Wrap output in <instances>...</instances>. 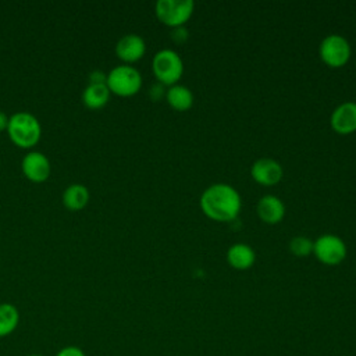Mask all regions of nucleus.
<instances>
[{
    "label": "nucleus",
    "mask_w": 356,
    "mask_h": 356,
    "mask_svg": "<svg viewBox=\"0 0 356 356\" xmlns=\"http://www.w3.org/2000/svg\"><path fill=\"white\" fill-rule=\"evenodd\" d=\"M346 245L342 238L335 234H321L313 241V253L325 264H337L346 256Z\"/></svg>",
    "instance_id": "7"
},
{
    "label": "nucleus",
    "mask_w": 356,
    "mask_h": 356,
    "mask_svg": "<svg viewBox=\"0 0 356 356\" xmlns=\"http://www.w3.org/2000/svg\"><path fill=\"white\" fill-rule=\"evenodd\" d=\"M165 99L168 104L179 111L188 110L193 104V93L192 90L181 83H174L167 88Z\"/></svg>",
    "instance_id": "16"
},
{
    "label": "nucleus",
    "mask_w": 356,
    "mask_h": 356,
    "mask_svg": "<svg viewBox=\"0 0 356 356\" xmlns=\"http://www.w3.org/2000/svg\"><path fill=\"white\" fill-rule=\"evenodd\" d=\"M106 79H107V75L100 70L92 71L89 74V83H106Z\"/></svg>",
    "instance_id": "22"
},
{
    "label": "nucleus",
    "mask_w": 356,
    "mask_h": 356,
    "mask_svg": "<svg viewBox=\"0 0 356 356\" xmlns=\"http://www.w3.org/2000/svg\"><path fill=\"white\" fill-rule=\"evenodd\" d=\"M19 323V312L11 303H0V338L15 331Z\"/></svg>",
    "instance_id": "17"
},
{
    "label": "nucleus",
    "mask_w": 356,
    "mask_h": 356,
    "mask_svg": "<svg viewBox=\"0 0 356 356\" xmlns=\"http://www.w3.org/2000/svg\"><path fill=\"white\" fill-rule=\"evenodd\" d=\"M289 250L298 257H305L313 253V241L306 235L292 236L289 241Z\"/></svg>",
    "instance_id": "18"
},
{
    "label": "nucleus",
    "mask_w": 356,
    "mask_h": 356,
    "mask_svg": "<svg viewBox=\"0 0 356 356\" xmlns=\"http://www.w3.org/2000/svg\"><path fill=\"white\" fill-rule=\"evenodd\" d=\"M193 7L192 0H157L156 15L163 24L174 28L184 25L191 18Z\"/></svg>",
    "instance_id": "5"
},
{
    "label": "nucleus",
    "mask_w": 356,
    "mask_h": 356,
    "mask_svg": "<svg viewBox=\"0 0 356 356\" xmlns=\"http://www.w3.org/2000/svg\"><path fill=\"white\" fill-rule=\"evenodd\" d=\"M89 189L82 184H72L63 192V204L71 211H79L89 203Z\"/></svg>",
    "instance_id": "14"
},
{
    "label": "nucleus",
    "mask_w": 356,
    "mask_h": 356,
    "mask_svg": "<svg viewBox=\"0 0 356 356\" xmlns=\"http://www.w3.org/2000/svg\"><path fill=\"white\" fill-rule=\"evenodd\" d=\"M106 85L111 93L118 96H132L142 88V75L135 67L121 64L107 74Z\"/></svg>",
    "instance_id": "3"
},
{
    "label": "nucleus",
    "mask_w": 356,
    "mask_h": 356,
    "mask_svg": "<svg viewBox=\"0 0 356 356\" xmlns=\"http://www.w3.org/2000/svg\"><path fill=\"white\" fill-rule=\"evenodd\" d=\"M203 213L217 221L234 220L242 207L239 192L229 184L217 182L207 186L200 196Z\"/></svg>",
    "instance_id": "1"
},
{
    "label": "nucleus",
    "mask_w": 356,
    "mask_h": 356,
    "mask_svg": "<svg viewBox=\"0 0 356 356\" xmlns=\"http://www.w3.org/2000/svg\"><path fill=\"white\" fill-rule=\"evenodd\" d=\"M188 36H189V33H188V29H186L185 25L174 26L172 31H171V39H172L175 43H178V44L185 43V42L188 40Z\"/></svg>",
    "instance_id": "19"
},
{
    "label": "nucleus",
    "mask_w": 356,
    "mask_h": 356,
    "mask_svg": "<svg viewBox=\"0 0 356 356\" xmlns=\"http://www.w3.org/2000/svg\"><path fill=\"white\" fill-rule=\"evenodd\" d=\"M7 125H8V117H7V114L4 111L0 110V132L6 131Z\"/></svg>",
    "instance_id": "23"
},
{
    "label": "nucleus",
    "mask_w": 356,
    "mask_h": 356,
    "mask_svg": "<svg viewBox=\"0 0 356 356\" xmlns=\"http://www.w3.org/2000/svg\"><path fill=\"white\" fill-rule=\"evenodd\" d=\"M331 127L339 134L356 131V102L346 100L339 103L331 113Z\"/></svg>",
    "instance_id": "11"
},
{
    "label": "nucleus",
    "mask_w": 356,
    "mask_h": 356,
    "mask_svg": "<svg viewBox=\"0 0 356 356\" xmlns=\"http://www.w3.org/2000/svg\"><path fill=\"white\" fill-rule=\"evenodd\" d=\"M152 68L159 82L171 86L181 78L184 72V63L175 50L161 49L153 56Z\"/></svg>",
    "instance_id": "4"
},
{
    "label": "nucleus",
    "mask_w": 356,
    "mask_h": 356,
    "mask_svg": "<svg viewBox=\"0 0 356 356\" xmlns=\"http://www.w3.org/2000/svg\"><path fill=\"white\" fill-rule=\"evenodd\" d=\"M250 174L259 184L274 185L284 174L282 165L273 157H260L253 161L250 167Z\"/></svg>",
    "instance_id": "9"
},
{
    "label": "nucleus",
    "mask_w": 356,
    "mask_h": 356,
    "mask_svg": "<svg viewBox=\"0 0 356 356\" xmlns=\"http://www.w3.org/2000/svg\"><path fill=\"white\" fill-rule=\"evenodd\" d=\"M146 51L145 39L138 33H127L121 36L115 44V54L127 64L138 61Z\"/></svg>",
    "instance_id": "10"
},
{
    "label": "nucleus",
    "mask_w": 356,
    "mask_h": 356,
    "mask_svg": "<svg viewBox=\"0 0 356 356\" xmlns=\"http://www.w3.org/2000/svg\"><path fill=\"white\" fill-rule=\"evenodd\" d=\"M257 214L264 222L275 224L284 217L285 204L275 195H264L257 202Z\"/></svg>",
    "instance_id": "12"
},
{
    "label": "nucleus",
    "mask_w": 356,
    "mask_h": 356,
    "mask_svg": "<svg viewBox=\"0 0 356 356\" xmlns=\"http://www.w3.org/2000/svg\"><path fill=\"white\" fill-rule=\"evenodd\" d=\"M110 89L106 83H89L82 93V102L88 108H102L110 100Z\"/></svg>",
    "instance_id": "15"
},
{
    "label": "nucleus",
    "mask_w": 356,
    "mask_h": 356,
    "mask_svg": "<svg viewBox=\"0 0 356 356\" xmlns=\"http://www.w3.org/2000/svg\"><path fill=\"white\" fill-rule=\"evenodd\" d=\"M21 167L24 175L35 184L44 182L50 175V161L42 152H28L22 159Z\"/></svg>",
    "instance_id": "8"
},
{
    "label": "nucleus",
    "mask_w": 356,
    "mask_h": 356,
    "mask_svg": "<svg viewBox=\"0 0 356 356\" xmlns=\"http://www.w3.org/2000/svg\"><path fill=\"white\" fill-rule=\"evenodd\" d=\"M227 260L234 268L246 270L253 266L256 260V252L250 245L245 242H236L228 248Z\"/></svg>",
    "instance_id": "13"
},
{
    "label": "nucleus",
    "mask_w": 356,
    "mask_h": 356,
    "mask_svg": "<svg viewBox=\"0 0 356 356\" xmlns=\"http://www.w3.org/2000/svg\"><path fill=\"white\" fill-rule=\"evenodd\" d=\"M29 356H42V355H29Z\"/></svg>",
    "instance_id": "24"
},
{
    "label": "nucleus",
    "mask_w": 356,
    "mask_h": 356,
    "mask_svg": "<svg viewBox=\"0 0 356 356\" xmlns=\"http://www.w3.org/2000/svg\"><path fill=\"white\" fill-rule=\"evenodd\" d=\"M320 57L331 67H341L350 58V43L339 33L327 35L318 46Z\"/></svg>",
    "instance_id": "6"
},
{
    "label": "nucleus",
    "mask_w": 356,
    "mask_h": 356,
    "mask_svg": "<svg viewBox=\"0 0 356 356\" xmlns=\"http://www.w3.org/2000/svg\"><path fill=\"white\" fill-rule=\"evenodd\" d=\"M164 86H165V85L161 83V82L153 83V85L150 86V89H149V96H150V99L156 102V100H160L163 96H165L167 89H165Z\"/></svg>",
    "instance_id": "20"
},
{
    "label": "nucleus",
    "mask_w": 356,
    "mask_h": 356,
    "mask_svg": "<svg viewBox=\"0 0 356 356\" xmlns=\"http://www.w3.org/2000/svg\"><path fill=\"white\" fill-rule=\"evenodd\" d=\"M6 131L11 142L22 149L33 147L42 135L39 120L28 111H18L8 117V125Z\"/></svg>",
    "instance_id": "2"
},
{
    "label": "nucleus",
    "mask_w": 356,
    "mask_h": 356,
    "mask_svg": "<svg viewBox=\"0 0 356 356\" xmlns=\"http://www.w3.org/2000/svg\"><path fill=\"white\" fill-rule=\"evenodd\" d=\"M56 356H86V355H85V352H83L81 348L74 346V345H70V346L61 348V349L56 353Z\"/></svg>",
    "instance_id": "21"
}]
</instances>
